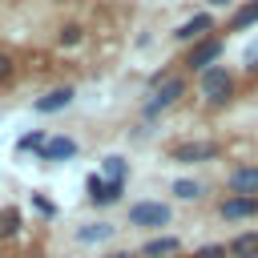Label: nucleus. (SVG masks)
<instances>
[{"label":"nucleus","instance_id":"obj_1","mask_svg":"<svg viewBox=\"0 0 258 258\" xmlns=\"http://www.w3.org/2000/svg\"><path fill=\"white\" fill-rule=\"evenodd\" d=\"M234 89H238V77H234L226 64H214L210 73L198 77V93H202V101H206L210 109L230 105V101H234Z\"/></svg>","mask_w":258,"mask_h":258},{"label":"nucleus","instance_id":"obj_2","mask_svg":"<svg viewBox=\"0 0 258 258\" xmlns=\"http://www.w3.org/2000/svg\"><path fill=\"white\" fill-rule=\"evenodd\" d=\"M185 97V77H169L165 85H157L149 97H145V105H141V117L145 121H157L161 113H169L177 101Z\"/></svg>","mask_w":258,"mask_h":258},{"label":"nucleus","instance_id":"obj_3","mask_svg":"<svg viewBox=\"0 0 258 258\" xmlns=\"http://www.w3.org/2000/svg\"><path fill=\"white\" fill-rule=\"evenodd\" d=\"M222 52H226V40L214 32V36H206V40H198L189 52H185V73H194V77H202V73H210L214 64H222Z\"/></svg>","mask_w":258,"mask_h":258},{"label":"nucleus","instance_id":"obj_4","mask_svg":"<svg viewBox=\"0 0 258 258\" xmlns=\"http://www.w3.org/2000/svg\"><path fill=\"white\" fill-rule=\"evenodd\" d=\"M218 157H222L218 141H177L169 149V161H177V165H206V161H218Z\"/></svg>","mask_w":258,"mask_h":258},{"label":"nucleus","instance_id":"obj_5","mask_svg":"<svg viewBox=\"0 0 258 258\" xmlns=\"http://www.w3.org/2000/svg\"><path fill=\"white\" fill-rule=\"evenodd\" d=\"M169 218H173V210L165 202H133L129 206V226H137V230H161V226H169Z\"/></svg>","mask_w":258,"mask_h":258},{"label":"nucleus","instance_id":"obj_6","mask_svg":"<svg viewBox=\"0 0 258 258\" xmlns=\"http://www.w3.org/2000/svg\"><path fill=\"white\" fill-rule=\"evenodd\" d=\"M214 32H218V20H214L210 12H194L189 20H181V24L173 28V40H177V44H189V48H194L198 40H206V36H214Z\"/></svg>","mask_w":258,"mask_h":258},{"label":"nucleus","instance_id":"obj_7","mask_svg":"<svg viewBox=\"0 0 258 258\" xmlns=\"http://www.w3.org/2000/svg\"><path fill=\"white\" fill-rule=\"evenodd\" d=\"M218 218H222V222H246V218H258V198L230 194V198L218 202Z\"/></svg>","mask_w":258,"mask_h":258},{"label":"nucleus","instance_id":"obj_8","mask_svg":"<svg viewBox=\"0 0 258 258\" xmlns=\"http://www.w3.org/2000/svg\"><path fill=\"white\" fill-rule=\"evenodd\" d=\"M85 189H89V202H93V206H113V202H121V194H125V185H117V181H109V177H101V173H89Z\"/></svg>","mask_w":258,"mask_h":258},{"label":"nucleus","instance_id":"obj_9","mask_svg":"<svg viewBox=\"0 0 258 258\" xmlns=\"http://www.w3.org/2000/svg\"><path fill=\"white\" fill-rule=\"evenodd\" d=\"M77 149H81V145H77L73 137L56 133V137H48V145H44L36 157H40L44 165H60V161H73V157H77Z\"/></svg>","mask_w":258,"mask_h":258},{"label":"nucleus","instance_id":"obj_10","mask_svg":"<svg viewBox=\"0 0 258 258\" xmlns=\"http://www.w3.org/2000/svg\"><path fill=\"white\" fill-rule=\"evenodd\" d=\"M73 97H77V89H73V85H56V89H48L44 97H36V101H32V109L48 117V113H60V109H69V105H73Z\"/></svg>","mask_w":258,"mask_h":258},{"label":"nucleus","instance_id":"obj_11","mask_svg":"<svg viewBox=\"0 0 258 258\" xmlns=\"http://www.w3.org/2000/svg\"><path fill=\"white\" fill-rule=\"evenodd\" d=\"M137 254L141 258H177L181 254V238L177 234H153V238H145V246Z\"/></svg>","mask_w":258,"mask_h":258},{"label":"nucleus","instance_id":"obj_12","mask_svg":"<svg viewBox=\"0 0 258 258\" xmlns=\"http://www.w3.org/2000/svg\"><path fill=\"white\" fill-rule=\"evenodd\" d=\"M226 185H230V194L258 198V165H234V169L226 173Z\"/></svg>","mask_w":258,"mask_h":258},{"label":"nucleus","instance_id":"obj_13","mask_svg":"<svg viewBox=\"0 0 258 258\" xmlns=\"http://www.w3.org/2000/svg\"><path fill=\"white\" fill-rule=\"evenodd\" d=\"M226 250H230V258H258V230L234 234V238L226 242Z\"/></svg>","mask_w":258,"mask_h":258},{"label":"nucleus","instance_id":"obj_14","mask_svg":"<svg viewBox=\"0 0 258 258\" xmlns=\"http://www.w3.org/2000/svg\"><path fill=\"white\" fill-rule=\"evenodd\" d=\"M113 230H117L113 222H89V226L77 230V242H85V246H93V242H109Z\"/></svg>","mask_w":258,"mask_h":258},{"label":"nucleus","instance_id":"obj_15","mask_svg":"<svg viewBox=\"0 0 258 258\" xmlns=\"http://www.w3.org/2000/svg\"><path fill=\"white\" fill-rule=\"evenodd\" d=\"M254 24H258V0H246L242 8H234L230 32H246V28H254Z\"/></svg>","mask_w":258,"mask_h":258},{"label":"nucleus","instance_id":"obj_16","mask_svg":"<svg viewBox=\"0 0 258 258\" xmlns=\"http://www.w3.org/2000/svg\"><path fill=\"white\" fill-rule=\"evenodd\" d=\"M101 177H109V181L125 185V177H129V161H125V157H117V153L101 157Z\"/></svg>","mask_w":258,"mask_h":258},{"label":"nucleus","instance_id":"obj_17","mask_svg":"<svg viewBox=\"0 0 258 258\" xmlns=\"http://www.w3.org/2000/svg\"><path fill=\"white\" fill-rule=\"evenodd\" d=\"M169 194H173L177 202H198V198L206 194V185H202V181H194V177H177V181L169 185Z\"/></svg>","mask_w":258,"mask_h":258},{"label":"nucleus","instance_id":"obj_18","mask_svg":"<svg viewBox=\"0 0 258 258\" xmlns=\"http://www.w3.org/2000/svg\"><path fill=\"white\" fill-rule=\"evenodd\" d=\"M20 226H24V214H20L16 206H4V210H0V238H16Z\"/></svg>","mask_w":258,"mask_h":258},{"label":"nucleus","instance_id":"obj_19","mask_svg":"<svg viewBox=\"0 0 258 258\" xmlns=\"http://www.w3.org/2000/svg\"><path fill=\"white\" fill-rule=\"evenodd\" d=\"M44 145H48V133L44 129H32V133L16 137V153H40Z\"/></svg>","mask_w":258,"mask_h":258},{"label":"nucleus","instance_id":"obj_20","mask_svg":"<svg viewBox=\"0 0 258 258\" xmlns=\"http://www.w3.org/2000/svg\"><path fill=\"white\" fill-rule=\"evenodd\" d=\"M81 40H85V28L81 24H60V32H56V44L60 48H77Z\"/></svg>","mask_w":258,"mask_h":258},{"label":"nucleus","instance_id":"obj_21","mask_svg":"<svg viewBox=\"0 0 258 258\" xmlns=\"http://www.w3.org/2000/svg\"><path fill=\"white\" fill-rule=\"evenodd\" d=\"M194 258H230V250H226L222 242H210V246H198Z\"/></svg>","mask_w":258,"mask_h":258},{"label":"nucleus","instance_id":"obj_22","mask_svg":"<svg viewBox=\"0 0 258 258\" xmlns=\"http://www.w3.org/2000/svg\"><path fill=\"white\" fill-rule=\"evenodd\" d=\"M12 77H16V60H12V52L0 48V85H8Z\"/></svg>","mask_w":258,"mask_h":258},{"label":"nucleus","instance_id":"obj_23","mask_svg":"<svg viewBox=\"0 0 258 258\" xmlns=\"http://www.w3.org/2000/svg\"><path fill=\"white\" fill-rule=\"evenodd\" d=\"M32 206H36V210H40L44 218H52V214H56V206H52V202H48L44 194H32Z\"/></svg>","mask_w":258,"mask_h":258},{"label":"nucleus","instance_id":"obj_24","mask_svg":"<svg viewBox=\"0 0 258 258\" xmlns=\"http://www.w3.org/2000/svg\"><path fill=\"white\" fill-rule=\"evenodd\" d=\"M109 258H141L137 250H117V254H109Z\"/></svg>","mask_w":258,"mask_h":258},{"label":"nucleus","instance_id":"obj_25","mask_svg":"<svg viewBox=\"0 0 258 258\" xmlns=\"http://www.w3.org/2000/svg\"><path fill=\"white\" fill-rule=\"evenodd\" d=\"M210 4H230V0H210Z\"/></svg>","mask_w":258,"mask_h":258},{"label":"nucleus","instance_id":"obj_26","mask_svg":"<svg viewBox=\"0 0 258 258\" xmlns=\"http://www.w3.org/2000/svg\"><path fill=\"white\" fill-rule=\"evenodd\" d=\"M56 4H69V0H56Z\"/></svg>","mask_w":258,"mask_h":258}]
</instances>
